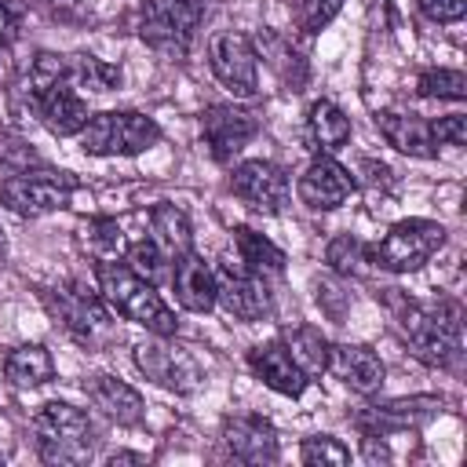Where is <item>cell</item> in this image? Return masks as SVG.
I'll return each mask as SVG.
<instances>
[{
    "label": "cell",
    "mask_w": 467,
    "mask_h": 467,
    "mask_svg": "<svg viewBox=\"0 0 467 467\" xmlns=\"http://www.w3.org/2000/svg\"><path fill=\"white\" fill-rule=\"evenodd\" d=\"M95 281H99V296L109 306V314H120L124 321H135L153 336H175L179 332V321H175L171 306L161 299V292L150 281H142L139 274H131L124 263L99 259Z\"/></svg>",
    "instance_id": "obj_1"
},
{
    "label": "cell",
    "mask_w": 467,
    "mask_h": 467,
    "mask_svg": "<svg viewBox=\"0 0 467 467\" xmlns=\"http://www.w3.org/2000/svg\"><path fill=\"white\" fill-rule=\"evenodd\" d=\"M33 434H36V452L44 463L77 467L91 460V445H95L91 416L69 401L40 405L33 416Z\"/></svg>",
    "instance_id": "obj_2"
},
{
    "label": "cell",
    "mask_w": 467,
    "mask_h": 467,
    "mask_svg": "<svg viewBox=\"0 0 467 467\" xmlns=\"http://www.w3.org/2000/svg\"><path fill=\"white\" fill-rule=\"evenodd\" d=\"M161 142V128L153 117L135 109H106L91 113L80 128V150L91 157H139Z\"/></svg>",
    "instance_id": "obj_3"
},
{
    "label": "cell",
    "mask_w": 467,
    "mask_h": 467,
    "mask_svg": "<svg viewBox=\"0 0 467 467\" xmlns=\"http://www.w3.org/2000/svg\"><path fill=\"white\" fill-rule=\"evenodd\" d=\"M401 303V328L416 350V358H423L427 365L449 368L460 358V303L445 299L438 306H416V303Z\"/></svg>",
    "instance_id": "obj_4"
},
{
    "label": "cell",
    "mask_w": 467,
    "mask_h": 467,
    "mask_svg": "<svg viewBox=\"0 0 467 467\" xmlns=\"http://www.w3.org/2000/svg\"><path fill=\"white\" fill-rule=\"evenodd\" d=\"M445 244V226L434 219H401L387 230V237L372 248H365L368 263L387 274H412L434 259V252Z\"/></svg>",
    "instance_id": "obj_5"
},
{
    "label": "cell",
    "mask_w": 467,
    "mask_h": 467,
    "mask_svg": "<svg viewBox=\"0 0 467 467\" xmlns=\"http://www.w3.org/2000/svg\"><path fill=\"white\" fill-rule=\"evenodd\" d=\"M77 193V179L66 171H11L0 182V204L22 219H40L47 212L69 208Z\"/></svg>",
    "instance_id": "obj_6"
},
{
    "label": "cell",
    "mask_w": 467,
    "mask_h": 467,
    "mask_svg": "<svg viewBox=\"0 0 467 467\" xmlns=\"http://www.w3.org/2000/svg\"><path fill=\"white\" fill-rule=\"evenodd\" d=\"M201 18H204V0H146L139 11V36L153 51L186 55Z\"/></svg>",
    "instance_id": "obj_7"
},
{
    "label": "cell",
    "mask_w": 467,
    "mask_h": 467,
    "mask_svg": "<svg viewBox=\"0 0 467 467\" xmlns=\"http://www.w3.org/2000/svg\"><path fill=\"white\" fill-rule=\"evenodd\" d=\"M44 306L51 310V317L84 347H95L106 332H109V310L102 306V296H91L77 285H58V288H44Z\"/></svg>",
    "instance_id": "obj_8"
},
{
    "label": "cell",
    "mask_w": 467,
    "mask_h": 467,
    "mask_svg": "<svg viewBox=\"0 0 467 467\" xmlns=\"http://www.w3.org/2000/svg\"><path fill=\"white\" fill-rule=\"evenodd\" d=\"M208 66L219 77V84L230 88L234 95L248 99L259 91V55L244 33H237V29L215 33L208 40Z\"/></svg>",
    "instance_id": "obj_9"
},
{
    "label": "cell",
    "mask_w": 467,
    "mask_h": 467,
    "mask_svg": "<svg viewBox=\"0 0 467 467\" xmlns=\"http://www.w3.org/2000/svg\"><path fill=\"white\" fill-rule=\"evenodd\" d=\"M259 131L255 109H244L237 102H215L201 113V139L212 153V161L230 164Z\"/></svg>",
    "instance_id": "obj_10"
},
{
    "label": "cell",
    "mask_w": 467,
    "mask_h": 467,
    "mask_svg": "<svg viewBox=\"0 0 467 467\" xmlns=\"http://www.w3.org/2000/svg\"><path fill=\"white\" fill-rule=\"evenodd\" d=\"M135 365L150 383H157L164 390H175V394H190L201 383L197 361L186 350L171 347L168 336H153V339L135 343Z\"/></svg>",
    "instance_id": "obj_11"
},
{
    "label": "cell",
    "mask_w": 467,
    "mask_h": 467,
    "mask_svg": "<svg viewBox=\"0 0 467 467\" xmlns=\"http://www.w3.org/2000/svg\"><path fill=\"white\" fill-rule=\"evenodd\" d=\"M230 190L252 212L277 215L288 204L292 182H288V171L281 164H274V161H241L234 168V175H230Z\"/></svg>",
    "instance_id": "obj_12"
},
{
    "label": "cell",
    "mask_w": 467,
    "mask_h": 467,
    "mask_svg": "<svg viewBox=\"0 0 467 467\" xmlns=\"http://www.w3.org/2000/svg\"><path fill=\"white\" fill-rule=\"evenodd\" d=\"M215 270V303L237 317V321H263L270 314V288L259 274H252L248 266H234V263H219Z\"/></svg>",
    "instance_id": "obj_13"
},
{
    "label": "cell",
    "mask_w": 467,
    "mask_h": 467,
    "mask_svg": "<svg viewBox=\"0 0 467 467\" xmlns=\"http://www.w3.org/2000/svg\"><path fill=\"white\" fill-rule=\"evenodd\" d=\"M354 190H358L354 175L328 153H317L296 182V193L310 212H332V208L347 204Z\"/></svg>",
    "instance_id": "obj_14"
},
{
    "label": "cell",
    "mask_w": 467,
    "mask_h": 467,
    "mask_svg": "<svg viewBox=\"0 0 467 467\" xmlns=\"http://www.w3.org/2000/svg\"><path fill=\"white\" fill-rule=\"evenodd\" d=\"M29 102H33V113L36 120L66 139V135H80V128L88 124V102L69 88V84H51V88H40V91H29Z\"/></svg>",
    "instance_id": "obj_15"
},
{
    "label": "cell",
    "mask_w": 467,
    "mask_h": 467,
    "mask_svg": "<svg viewBox=\"0 0 467 467\" xmlns=\"http://www.w3.org/2000/svg\"><path fill=\"white\" fill-rule=\"evenodd\" d=\"M171 292H175V303L190 314H208L215 306V270L190 248L182 255L171 259Z\"/></svg>",
    "instance_id": "obj_16"
},
{
    "label": "cell",
    "mask_w": 467,
    "mask_h": 467,
    "mask_svg": "<svg viewBox=\"0 0 467 467\" xmlns=\"http://www.w3.org/2000/svg\"><path fill=\"white\" fill-rule=\"evenodd\" d=\"M343 387H350L354 394H376L383 387V361L372 347H361V343H339L328 350V368Z\"/></svg>",
    "instance_id": "obj_17"
},
{
    "label": "cell",
    "mask_w": 467,
    "mask_h": 467,
    "mask_svg": "<svg viewBox=\"0 0 467 467\" xmlns=\"http://www.w3.org/2000/svg\"><path fill=\"white\" fill-rule=\"evenodd\" d=\"M248 368L255 372V379H263L270 390H277V394H285V398H299L303 390H306V372L292 361V354H288V347L285 343H259V347H252L248 350Z\"/></svg>",
    "instance_id": "obj_18"
},
{
    "label": "cell",
    "mask_w": 467,
    "mask_h": 467,
    "mask_svg": "<svg viewBox=\"0 0 467 467\" xmlns=\"http://www.w3.org/2000/svg\"><path fill=\"white\" fill-rule=\"evenodd\" d=\"M223 441L241 463H274L277 460V431L263 416H234L223 423Z\"/></svg>",
    "instance_id": "obj_19"
},
{
    "label": "cell",
    "mask_w": 467,
    "mask_h": 467,
    "mask_svg": "<svg viewBox=\"0 0 467 467\" xmlns=\"http://www.w3.org/2000/svg\"><path fill=\"white\" fill-rule=\"evenodd\" d=\"M441 409L438 398H394V401H383V405H368L361 416H358V427L361 434H394V431H405V427H420L423 420H431L434 412Z\"/></svg>",
    "instance_id": "obj_20"
},
{
    "label": "cell",
    "mask_w": 467,
    "mask_h": 467,
    "mask_svg": "<svg viewBox=\"0 0 467 467\" xmlns=\"http://www.w3.org/2000/svg\"><path fill=\"white\" fill-rule=\"evenodd\" d=\"M84 394H88V401H91L106 420H113V423H120V427H135V423H142V416H146L142 394H139L135 387H128L124 379H117V376H91V379L84 383Z\"/></svg>",
    "instance_id": "obj_21"
},
{
    "label": "cell",
    "mask_w": 467,
    "mask_h": 467,
    "mask_svg": "<svg viewBox=\"0 0 467 467\" xmlns=\"http://www.w3.org/2000/svg\"><path fill=\"white\" fill-rule=\"evenodd\" d=\"M376 128L387 139V146H394L405 157H420V161L438 157V142L431 135V124L412 117V113H376Z\"/></svg>",
    "instance_id": "obj_22"
},
{
    "label": "cell",
    "mask_w": 467,
    "mask_h": 467,
    "mask_svg": "<svg viewBox=\"0 0 467 467\" xmlns=\"http://www.w3.org/2000/svg\"><path fill=\"white\" fill-rule=\"evenodd\" d=\"M4 376L11 387L18 390H33V387H44L51 376H55V358L44 343H22L15 347L7 358H4Z\"/></svg>",
    "instance_id": "obj_23"
},
{
    "label": "cell",
    "mask_w": 467,
    "mask_h": 467,
    "mask_svg": "<svg viewBox=\"0 0 467 467\" xmlns=\"http://www.w3.org/2000/svg\"><path fill=\"white\" fill-rule=\"evenodd\" d=\"M150 237L157 241V248L168 259H175V255H182V252L193 248V230H190L186 212L179 204H168V201H161V204L150 208Z\"/></svg>",
    "instance_id": "obj_24"
},
{
    "label": "cell",
    "mask_w": 467,
    "mask_h": 467,
    "mask_svg": "<svg viewBox=\"0 0 467 467\" xmlns=\"http://www.w3.org/2000/svg\"><path fill=\"white\" fill-rule=\"evenodd\" d=\"M234 244H237L241 266H248L252 274H259V277H277V274H285V252H281L270 237H263L259 230L237 226V230H234Z\"/></svg>",
    "instance_id": "obj_25"
},
{
    "label": "cell",
    "mask_w": 467,
    "mask_h": 467,
    "mask_svg": "<svg viewBox=\"0 0 467 467\" xmlns=\"http://www.w3.org/2000/svg\"><path fill=\"white\" fill-rule=\"evenodd\" d=\"M306 124H310V135L314 142L332 153V150H343L350 142V117L332 102V99H317L306 113Z\"/></svg>",
    "instance_id": "obj_26"
},
{
    "label": "cell",
    "mask_w": 467,
    "mask_h": 467,
    "mask_svg": "<svg viewBox=\"0 0 467 467\" xmlns=\"http://www.w3.org/2000/svg\"><path fill=\"white\" fill-rule=\"evenodd\" d=\"M285 347H288L292 361L306 372V379H314V376H321V372L328 368V350H332V343H328L314 325H296V328H288V332H285Z\"/></svg>",
    "instance_id": "obj_27"
},
{
    "label": "cell",
    "mask_w": 467,
    "mask_h": 467,
    "mask_svg": "<svg viewBox=\"0 0 467 467\" xmlns=\"http://www.w3.org/2000/svg\"><path fill=\"white\" fill-rule=\"evenodd\" d=\"M66 66H69L66 80L80 84L88 91H113V88H120V69L102 62V58H95V55H69Z\"/></svg>",
    "instance_id": "obj_28"
},
{
    "label": "cell",
    "mask_w": 467,
    "mask_h": 467,
    "mask_svg": "<svg viewBox=\"0 0 467 467\" xmlns=\"http://www.w3.org/2000/svg\"><path fill=\"white\" fill-rule=\"evenodd\" d=\"M84 244H88L99 259H120L124 248H128L120 223H117V219H106V215L84 223Z\"/></svg>",
    "instance_id": "obj_29"
},
{
    "label": "cell",
    "mask_w": 467,
    "mask_h": 467,
    "mask_svg": "<svg viewBox=\"0 0 467 467\" xmlns=\"http://www.w3.org/2000/svg\"><path fill=\"white\" fill-rule=\"evenodd\" d=\"M168 255L157 248V241L153 237H142V241H131L128 248H124V266L131 270V274H139L142 281H150V285H157L164 274H168Z\"/></svg>",
    "instance_id": "obj_30"
},
{
    "label": "cell",
    "mask_w": 467,
    "mask_h": 467,
    "mask_svg": "<svg viewBox=\"0 0 467 467\" xmlns=\"http://www.w3.org/2000/svg\"><path fill=\"white\" fill-rule=\"evenodd\" d=\"M416 91L423 99H445V102H463L467 99V77L460 69H427L416 80Z\"/></svg>",
    "instance_id": "obj_31"
},
{
    "label": "cell",
    "mask_w": 467,
    "mask_h": 467,
    "mask_svg": "<svg viewBox=\"0 0 467 467\" xmlns=\"http://www.w3.org/2000/svg\"><path fill=\"white\" fill-rule=\"evenodd\" d=\"M299 460L306 467H343V463H350V449L332 434H314L303 441Z\"/></svg>",
    "instance_id": "obj_32"
},
{
    "label": "cell",
    "mask_w": 467,
    "mask_h": 467,
    "mask_svg": "<svg viewBox=\"0 0 467 467\" xmlns=\"http://www.w3.org/2000/svg\"><path fill=\"white\" fill-rule=\"evenodd\" d=\"M325 263H328L336 274H361V270H365L361 263H368V255H365V244H361L358 237L336 234V237L328 241V248H325Z\"/></svg>",
    "instance_id": "obj_33"
},
{
    "label": "cell",
    "mask_w": 467,
    "mask_h": 467,
    "mask_svg": "<svg viewBox=\"0 0 467 467\" xmlns=\"http://www.w3.org/2000/svg\"><path fill=\"white\" fill-rule=\"evenodd\" d=\"M339 11L343 0H292V18L303 33H321Z\"/></svg>",
    "instance_id": "obj_34"
},
{
    "label": "cell",
    "mask_w": 467,
    "mask_h": 467,
    "mask_svg": "<svg viewBox=\"0 0 467 467\" xmlns=\"http://www.w3.org/2000/svg\"><path fill=\"white\" fill-rule=\"evenodd\" d=\"M431 135L438 146H463L467 142V117L463 113H449V117H438L431 124Z\"/></svg>",
    "instance_id": "obj_35"
},
{
    "label": "cell",
    "mask_w": 467,
    "mask_h": 467,
    "mask_svg": "<svg viewBox=\"0 0 467 467\" xmlns=\"http://www.w3.org/2000/svg\"><path fill=\"white\" fill-rule=\"evenodd\" d=\"M420 11L431 22H460L467 15V0H420Z\"/></svg>",
    "instance_id": "obj_36"
},
{
    "label": "cell",
    "mask_w": 467,
    "mask_h": 467,
    "mask_svg": "<svg viewBox=\"0 0 467 467\" xmlns=\"http://www.w3.org/2000/svg\"><path fill=\"white\" fill-rule=\"evenodd\" d=\"M18 26H22V15L11 0H0V47H7L15 36H18Z\"/></svg>",
    "instance_id": "obj_37"
},
{
    "label": "cell",
    "mask_w": 467,
    "mask_h": 467,
    "mask_svg": "<svg viewBox=\"0 0 467 467\" xmlns=\"http://www.w3.org/2000/svg\"><path fill=\"white\" fill-rule=\"evenodd\" d=\"M117 463H142V456H139V452H113V456L106 460V467H117Z\"/></svg>",
    "instance_id": "obj_38"
},
{
    "label": "cell",
    "mask_w": 467,
    "mask_h": 467,
    "mask_svg": "<svg viewBox=\"0 0 467 467\" xmlns=\"http://www.w3.org/2000/svg\"><path fill=\"white\" fill-rule=\"evenodd\" d=\"M0 252H4V226H0Z\"/></svg>",
    "instance_id": "obj_39"
},
{
    "label": "cell",
    "mask_w": 467,
    "mask_h": 467,
    "mask_svg": "<svg viewBox=\"0 0 467 467\" xmlns=\"http://www.w3.org/2000/svg\"><path fill=\"white\" fill-rule=\"evenodd\" d=\"M0 463H4V452H0Z\"/></svg>",
    "instance_id": "obj_40"
}]
</instances>
